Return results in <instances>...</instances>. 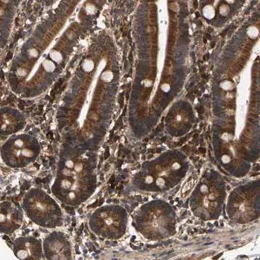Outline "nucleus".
<instances>
[{
	"mask_svg": "<svg viewBox=\"0 0 260 260\" xmlns=\"http://www.w3.org/2000/svg\"><path fill=\"white\" fill-rule=\"evenodd\" d=\"M126 221L125 213L101 210L93 215L90 225L98 235L108 239H117L124 234Z\"/></svg>",
	"mask_w": 260,
	"mask_h": 260,
	"instance_id": "nucleus-2",
	"label": "nucleus"
},
{
	"mask_svg": "<svg viewBox=\"0 0 260 260\" xmlns=\"http://www.w3.org/2000/svg\"><path fill=\"white\" fill-rule=\"evenodd\" d=\"M24 213L10 202H4L1 207V233L12 234L20 228Z\"/></svg>",
	"mask_w": 260,
	"mask_h": 260,
	"instance_id": "nucleus-6",
	"label": "nucleus"
},
{
	"mask_svg": "<svg viewBox=\"0 0 260 260\" xmlns=\"http://www.w3.org/2000/svg\"><path fill=\"white\" fill-rule=\"evenodd\" d=\"M23 208L27 217L36 225L45 228H56L62 225V210L46 195L25 199Z\"/></svg>",
	"mask_w": 260,
	"mask_h": 260,
	"instance_id": "nucleus-1",
	"label": "nucleus"
},
{
	"mask_svg": "<svg viewBox=\"0 0 260 260\" xmlns=\"http://www.w3.org/2000/svg\"><path fill=\"white\" fill-rule=\"evenodd\" d=\"M174 228L171 213H142L138 220V228L143 235L149 239L160 238L170 234Z\"/></svg>",
	"mask_w": 260,
	"mask_h": 260,
	"instance_id": "nucleus-3",
	"label": "nucleus"
},
{
	"mask_svg": "<svg viewBox=\"0 0 260 260\" xmlns=\"http://www.w3.org/2000/svg\"><path fill=\"white\" fill-rule=\"evenodd\" d=\"M12 250L19 259H41L44 255L41 241L33 237L18 238L13 243Z\"/></svg>",
	"mask_w": 260,
	"mask_h": 260,
	"instance_id": "nucleus-5",
	"label": "nucleus"
},
{
	"mask_svg": "<svg viewBox=\"0 0 260 260\" xmlns=\"http://www.w3.org/2000/svg\"><path fill=\"white\" fill-rule=\"evenodd\" d=\"M44 255L47 259H70L71 249L68 240L59 233L50 234L46 236L44 243Z\"/></svg>",
	"mask_w": 260,
	"mask_h": 260,
	"instance_id": "nucleus-4",
	"label": "nucleus"
}]
</instances>
